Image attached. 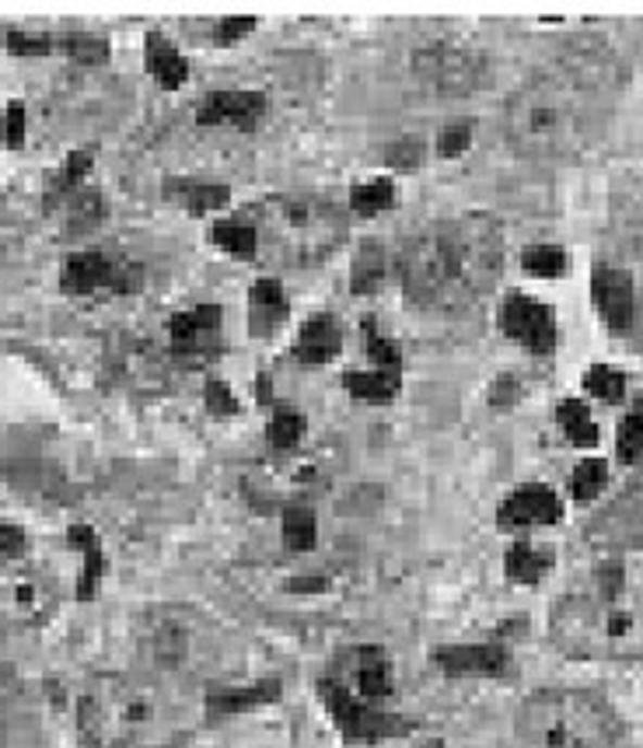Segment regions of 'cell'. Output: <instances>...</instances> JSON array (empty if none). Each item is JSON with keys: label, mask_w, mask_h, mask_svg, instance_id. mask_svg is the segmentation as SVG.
Masks as SVG:
<instances>
[{"label": "cell", "mask_w": 643, "mask_h": 748, "mask_svg": "<svg viewBox=\"0 0 643 748\" xmlns=\"http://www.w3.org/2000/svg\"><path fill=\"white\" fill-rule=\"evenodd\" d=\"M318 696H322V707L329 710L336 731H340L343 741H350V745L392 741V738L406 735V731H409L406 718H399L395 710H371V707H364V703H357V699H353L346 689H340L326 675H322V682H318Z\"/></svg>", "instance_id": "12"}, {"label": "cell", "mask_w": 643, "mask_h": 748, "mask_svg": "<svg viewBox=\"0 0 643 748\" xmlns=\"http://www.w3.org/2000/svg\"><path fill=\"white\" fill-rule=\"evenodd\" d=\"M605 483H608V465L602 459H584L570 476V497L581 503H591L605 490Z\"/></svg>", "instance_id": "36"}, {"label": "cell", "mask_w": 643, "mask_h": 748, "mask_svg": "<svg viewBox=\"0 0 643 748\" xmlns=\"http://www.w3.org/2000/svg\"><path fill=\"white\" fill-rule=\"evenodd\" d=\"M626 85V63L605 46H573L535 71L504 105V134L532 161H570L598 140Z\"/></svg>", "instance_id": "1"}, {"label": "cell", "mask_w": 643, "mask_h": 748, "mask_svg": "<svg viewBox=\"0 0 643 748\" xmlns=\"http://www.w3.org/2000/svg\"><path fill=\"white\" fill-rule=\"evenodd\" d=\"M350 207L364 217H375L381 210L395 207V183L392 178H371V183H361L350 192Z\"/></svg>", "instance_id": "33"}, {"label": "cell", "mask_w": 643, "mask_h": 748, "mask_svg": "<svg viewBox=\"0 0 643 748\" xmlns=\"http://www.w3.org/2000/svg\"><path fill=\"white\" fill-rule=\"evenodd\" d=\"M220 339L224 315L217 304H197L168 319V344L172 353L182 357V361H211L220 353Z\"/></svg>", "instance_id": "14"}, {"label": "cell", "mask_w": 643, "mask_h": 748, "mask_svg": "<svg viewBox=\"0 0 643 748\" xmlns=\"http://www.w3.org/2000/svg\"><path fill=\"white\" fill-rule=\"evenodd\" d=\"M60 609V581L28 557L0 560V623L14 629H39Z\"/></svg>", "instance_id": "9"}, {"label": "cell", "mask_w": 643, "mask_h": 748, "mask_svg": "<svg viewBox=\"0 0 643 748\" xmlns=\"http://www.w3.org/2000/svg\"><path fill=\"white\" fill-rule=\"evenodd\" d=\"M619 731V713L581 689L532 693L514 713L521 748H613Z\"/></svg>", "instance_id": "5"}, {"label": "cell", "mask_w": 643, "mask_h": 748, "mask_svg": "<svg viewBox=\"0 0 643 748\" xmlns=\"http://www.w3.org/2000/svg\"><path fill=\"white\" fill-rule=\"evenodd\" d=\"M206 406H211L214 416H235L238 413V399L231 396V388L224 382H211L206 385Z\"/></svg>", "instance_id": "47"}, {"label": "cell", "mask_w": 643, "mask_h": 748, "mask_svg": "<svg viewBox=\"0 0 643 748\" xmlns=\"http://www.w3.org/2000/svg\"><path fill=\"white\" fill-rule=\"evenodd\" d=\"M433 661L444 675L455 678H493L510 669V650L501 640L487 644H452L433 650Z\"/></svg>", "instance_id": "15"}, {"label": "cell", "mask_w": 643, "mask_h": 748, "mask_svg": "<svg viewBox=\"0 0 643 748\" xmlns=\"http://www.w3.org/2000/svg\"><path fill=\"white\" fill-rule=\"evenodd\" d=\"M594 539L613 546H643V469L613 508L594 522Z\"/></svg>", "instance_id": "19"}, {"label": "cell", "mask_w": 643, "mask_h": 748, "mask_svg": "<svg viewBox=\"0 0 643 748\" xmlns=\"http://www.w3.org/2000/svg\"><path fill=\"white\" fill-rule=\"evenodd\" d=\"M8 46H11V53L42 57V53H50L53 39L50 36H36V32H8Z\"/></svg>", "instance_id": "46"}, {"label": "cell", "mask_w": 643, "mask_h": 748, "mask_svg": "<svg viewBox=\"0 0 643 748\" xmlns=\"http://www.w3.org/2000/svg\"><path fill=\"white\" fill-rule=\"evenodd\" d=\"M63 217H67V235H88L94 227L102 224L105 217V200L99 189H74L67 210H63Z\"/></svg>", "instance_id": "30"}, {"label": "cell", "mask_w": 643, "mask_h": 748, "mask_svg": "<svg viewBox=\"0 0 643 748\" xmlns=\"http://www.w3.org/2000/svg\"><path fill=\"white\" fill-rule=\"evenodd\" d=\"M556 420H559L563 434H567V441H573L577 448L598 445V424H594L591 410L581 399H563L556 410Z\"/></svg>", "instance_id": "32"}, {"label": "cell", "mask_w": 643, "mask_h": 748, "mask_svg": "<svg viewBox=\"0 0 643 748\" xmlns=\"http://www.w3.org/2000/svg\"><path fill=\"white\" fill-rule=\"evenodd\" d=\"M462 290L472 301L490 295L504 273V232L490 214H462L438 224Z\"/></svg>", "instance_id": "7"}, {"label": "cell", "mask_w": 643, "mask_h": 748, "mask_svg": "<svg viewBox=\"0 0 643 748\" xmlns=\"http://www.w3.org/2000/svg\"><path fill=\"white\" fill-rule=\"evenodd\" d=\"M424 154H427V144L420 137H399L392 148H389V165L399 172H413L424 165Z\"/></svg>", "instance_id": "41"}, {"label": "cell", "mask_w": 643, "mask_h": 748, "mask_svg": "<svg viewBox=\"0 0 643 748\" xmlns=\"http://www.w3.org/2000/svg\"><path fill=\"white\" fill-rule=\"evenodd\" d=\"M591 301L608 329L626 333L633 322V276L619 266L598 263L591 273Z\"/></svg>", "instance_id": "16"}, {"label": "cell", "mask_w": 643, "mask_h": 748, "mask_svg": "<svg viewBox=\"0 0 643 748\" xmlns=\"http://www.w3.org/2000/svg\"><path fill=\"white\" fill-rule=\"evenodd\" d=\"M143 60H148V71L161 80V88H179L182 80L189 77V63L186 57L175 50V46L165 36H148V46H143Z\"/></svg>", "instance_id": "25"}, {"label": "cell", "mask_w": 643, "mask_h": 748, "mask_svg": "<svg viewBox=\"0 0 643 748\" xmlns=\"http://www.w3.org/2000/svg\"><path fill=\"white\" fill-rule=\"evenodd\" d=\"M304 437V416L298 410H291V406H277L269 416V441L277 448H298Z\"/></svg>", "instance_id": "38"}, {"label": "cell", "mask_w": 643, "mask_h": 748, "mask_svg": "<svg viewBox=\"0 0 643 748\" xmlns=\"http://www.w3.org/2000/svg\"><path fill=\"white\" fill-rule=\"evenodd\" d=\"M235 637L217 626L211 615L189 606H157L148 609L140 623V650L154 669L165 672H228L235 654Z\"/></svg>", "instance_id": "6"}, {"label": "cell", "mask_w": 643, "mask_h": 748, "mask_svg": "<svg viewBox=\"0 0 643 748\" xmlns=\"http://www.w3.org/2000/svg\"><path fill=\"white\" fill-rule=\"evenodd\" d=\"M553 644L581 661H630L643 654V609L622 595H567L550 615Z\"/></svg>", "instance_id": "4"}, {"label": "cell", "mask_w": 643, "mask_h": 748, "mask_svg": "<svg viewBox=\"0 0 643 748\" xmlns=\"http://www.w3.org/2000/svg\"><path fill=\"white\" fill-rule=\"evenodd\" d=\"M384 276H389V252H384L381 241L367 238L361 241L357 255H353V276H350V290L353 295H378L384 287Z\"/></svg>", "instance_id": "24"}, {"label": "cell", "mask_w": 643, "mask_h": 748, "mask_svg": "<svg viewBox=\"0 0 643 748\" xmlns=\"http://www.w3.org/2000/svg\"><path fill=\"white\" fill-rule=\"evenodd\" d=\"M364 347H367V357H371L378 371L402 374V353H399V347L392 344L389 336H381V329H375L371 319H364Z\"/></svg>", "instance_id": "39"}, {"label": "cell", "mask_w": 643, "mask_h": 748, "mask_svg": "<svg viewBox=\"0 0 643 748\" xmlns=\"http://www.w3.org/2000/svg\"><path fill=\"white\" fill-rule=\"evenodd\" d=\"M91 172V154L88 151H74L67 161H63V172L56 178V189L60 192H74L80 189V178H85Z\"/></svg>", "instance_id": "44"}, {"label": "cell", "mask_w": 643, "mask_h": 748, "mask_svg": "<svg viewBox=\"0 0 643 748\" xmlns=\"http://www.w3.org/2000/svg\"><path fill=\"white\" fill-rule=\"evenodd\" d=\"M179 724V699L154 678L99 675L77 703V731L91 748H154Z\"/></svg>", "instance_id": "2"}, {"label": "cell", "mask_w": 643, "mask_h": 748, "mask_svg": "<svg viewBox=\"0 0 643 748\" xmlns=\"http://www.w3.org/2000/svg\"><path fill=\"white\" fill-rule=\"evenodd\" d=\"M563 518V500L556 497L553 486L545 483H525L518 486L504 503L496 522L501 528H528V525H556Z\"/></svg>", "instance_id": "18"}, {"label": "cell", "mask_w": 643, "mask_h": 748, "mask_svg": "<svg viewBox=\"0 0 643 748\" xmlns=\"http://www.w3.org/2000/svg\"><path fill=\"white\" fill-rule=\"evenodd\" d=\"M112 361H116L126 382L140 388H157L168 371V353L140 336H119L116 347H112Z\"/></svg>", "instance_id": "20"}, {"label": "cell", "mask_w": 643, "mask_h": 748, "mask_svg": "<svg viewBox=\"0 0 643 748\" xmlns=\"http://www.w3.org/2000/svg\"><path fill=\"white\" fill-rule=\"evenodd\" d=\"M280 696V682H255V686H231V689H211L206 707L214 713H241L252 707L273 703Z\"/></svg>", "instance_id": "27"}, {"label": "cell", "mask_w": 643, "mask_h": 748, "mask_svg": "<svg viewBox=\"0 0 643 748\" xmlns=\"http://www.w3.org/2000/svg\"><path fill=\"white\" fill-rule=\"evenodd\" d=\"M0 137H4L8 148H22V144H25V105H22V102H11V105L4 109Z\"/></svg>", "instance_id": "45"}, {"label": "cell", "mask_w": 643, "mask_h": 748, "mask_svg": "<svg viewBox=\"0 0 643 748\" xmlns=\"http://www.w3.org/2000/svg\"><path fill=\"white\" fill-rule=\"evenodd\" d=\"M469 144H472V126L469 123H452V126L441 129L438 154L441 158H458V154L469 151Z\"/></svg>", "instance_id": "43"}, {"label": "cell", "mask_w": 643, "mask_h": 748, "mask_svg": "<svg viewBox=\"0 0 643 748\" xmlns=\"http://www.w3.org/2000/svg\"><path fill=\"white\" fill-rule=\"evenodd\" d=\"M25 532L18 525H0V560L25 557Z\"/></svg>", "instance_id": "48"}, {"label": "cell", "mask_w": 643, "mask_h": 748, "mask_svg": "<svg viewBox=\"0 0 643 748\" xmlns=\"http://www.w3.org/2000/svg\"><path fill=\"white\" fill-rule=\"evenodd\" d=\"M252 28H255V18H228V22H220V25L214 28V39H217L220 46H231V42H238L241 36H249Z\"/></svg>", "instance_id": "49"}, {"label": "cell", "mask_w": 643, "mask_h": 748, "mask_svg": "<svg viewBox=\"0 0 643 748\" xmlns=\"http://www.w3.org/2000/svg\"><path fill=\"white\" fill-rule=\"evenodd\" d=\"M521 266L532 276H559L567 270V255L556 246H532L521 252Z\"/></svg>", "instance_id": "40"}, {"label": "cell", "mask_w": 643, "mask_h": 748, "mask_svg": "<svg viewBox=\"0 0 643 748\" xmlns=\"http://www.w3.org/2000/svg\"><path fill=\"white\" fill-rule=\"evenodd\" d=\"M318 539V525H315V514L308 508H287L283 511V543L287 549L304 552L312 549Z\"/></svg>", "instance_id": "37"}, {"label": "cell", "mask_w": 643, "mask_h": 748, "mask_svg": "<svg viewBox=\"0 0 643 748\" xmlns=\"http://www.w3.org/2000/svg\"><path fill=\"white\" fill-rule=\"evenodd\" d=\"M168 197L182 203L189 214H214L231 200L228 186H211V183H168Z\"/></svg>", "instance_id": "31"}, {"label": "cell", "mask_w": 643, "mask_h": 748, "mask_svg": "<svg viewBox=\"0 0 643 748\" xmlns=\"http://www.w3.org/2000/svg\"><path fill=\"white\" fill-rule=\"evenodd\" d=\"M413 74L424 88L447 95V99H462V95H472L487 85L493 67L472 46L433 42L413 53Z\"/></svg>", "instance_id": "10"}, {"label": "cell", "mask_w": 643, "mask_h": 748, "mask_svg": "<svg viewBox=\"0 0 643 748\" xmlns=\"http://www.w3.org/2000/svg\"><path fill=\"white\" fill-rule=\"evenodd\" d=\"M326 678H332L336 686L346 689L357 703L371 710H392L395 699V675L392 661L381 647L375 644H357L343 650L340 658L329 664Z\"/></svg>", "instance_id": "11"}, {"label": "cell", "mask_w": 643, "mask_h": 748, "mask_svg": "<svg viewBox=\"0 0 643 748\" xmlns=\"http://www.w3.org/2000/svg\"><path fill=\"white\" fill-rule=\"evenodd\" d=\"M266 95L263 91H214L197 105L200 126H235V129H255L266 116Z\"/></svg>", "instance_id": "17"}, {"label": "cell", "mask_w": 643, "mask_h": 748, "mask_svg": "<svg viewBox=\"0 0 643 748\" xmlns=\"http://www.w3.org/2000/svg\"><path fill=\"white\" fill-rule=\"evenodd\" d=\"M402 290L416 308H427V312H458L472 304L458 284L438 224L409 238L402 249Z\"/></svg>", "instance_id": "8"}, {"label": "cell", "mask_w": 643, "mask_h": 748, "mask_svg": "<svg viewBox=\"0 0 643 748\" xmlns=\"http://www.w3.org/2000/svg\"><path fill=\"white\" fill-rule=\"evenodd\" d=\"M616 451H619V462H626V465L643 459V399L633 402V410L626 413V420L619 424Z\"/></svg>", "instance_id": "34"}, {"label": "cell", "mask_w": 643, "mask_h": 748, "mask_svg": "<svg viewBox=\"0 0 643 748\" xmlns=\"http://www.w3.org/2000/svg\"><path fill=\"white\" fill-rule=\"evenodd\" d=\"M211 241L217 249H224L228 255L238 259H260V238H255V227L245 217H228V221H217L211 227Z\"/></svg>", "instance_id": "29"}, {"label": "cell", "mask_w": 643, "mask_h": 748, "mask_svg": "<svg viewBox=\"0 0 643 748\" xmlns=\"http://www.w3.org/2000/svg\"><path fill=\"white\" fill-rule=\"evenodd\" d=\"M291 315V301H287L283 287L277 280H255L249 290V329L252 336H273Z\"/></svg>", "instance_id": "23"}, {"label": "cell", "mask_w": 643, "mask_h": 748, "mask_svg": "<svg viewBox=\"0 0 643 748\" xmlns=\"http://www.w3.org/2000/svg\"><path fill=\"white\" fill-rule=\"evenodd\" d=\"M343 350V325L336 315L318 312L301 325L294 357L301 364H329L332 357H340Z\"/></svg>", "instance_id": "21"}, {"label": "cell", "mask_w": 643, "mask_h": 748, "mask_svg": "<svg viewBox=\"0 0 643 748\" xmlns=\"http://www.w3.org/2000/svg\"><path fill=\"white\" fill-rule=\"evenodd\" d=\"M241 217L255 227L260 255L287 270L326 263L350 235L343 210L315 197H269L252 203Z\"/></svg>", "instance_id": "3"}, {"label": "cell", "mask_w": 643, "mask_h": 748, "mask_svg": "<svg viewBox=\"0 0 643 748\" xmlns=\"http://www.w3.org/2000/svg\"><path fill=\"white\" fill-rule=\"evenodd\" d=\"M504 571L510 581L518 584H539L545 574L553 571V549L550 546H535V543H518L510 546Z\"/></svg>", "instance_id": "26"}, {"label": "cell", "mask_w": 643, "mask_h": 748, "mask_svg": "<svg viewBox=\"0 0 643 748\" xmlns=\"http://www.w3.org/2000/svg\"><path fill=\"white\" fill-rule=\"evenodd\" d=\"M112 273H116V259L91 249V252H74L67 263H63L60 287L67 295H94V290H109L112 287Z\"/></svg>", "instance_id": "22"}, {"label": "cell", "mask_w": 643, "mask_h": 748, "mask_svg": "<svg viewBox=\"0 0 643 748\" xmlns=\"http://www.w3.org/2000/svg\"><path fill=\"white\" fill-rule=\"evenodd\" d=\"M584 388L588 396L602 399V402H622L626 396V374L613 364H594L584 374Z\"/></svg>", "instance_id": "35"}, {"label": "cell", "mask_w": 643, "mask_h": 748, "mask_svg": "<svg viewBox=\"0 0 643 748\" xmlns=\"http://www.w3.org/2000/svg\"><path fill=\"white\" fill-rule=\"evenodd\" d=\"M63 50H67L74 60H85V63H102L109 57V42L99 36H85V32H74V36L63 39Z\"/></svg>", "instance_id": "42"}, {"label": "cell", "mask_w": 643, "mask_h": 748, "mask_svg": "<svg viewBox=\"0 0 643 748\" xmlns=\"http://www.w3.org/2000/svg\"><path fill=\"white\" fill-rule=\"evenodd\" d=\"M343 385H346V392H350L353 399L381 406V402H392V399L399 396L402 374H395V371H378V367H371V371H350L346 378H343Z\"/></svg>", "instance_id": "28"}, {"label": "cell", "mask_w": 643, "mask_h": 748, "mask_svg": "<svg viewBox=\"0 0 643 748\" xmlns=\"http://www.w3.org/2000/svg\"><path fill=\"white\" fill-rule=\"evenodd\" d=\"M154 748H165V745H154Z\"/></svg>", "instance_id": "50"}, {"label": "cell", "mask_w": 643, "mask_h": 748, "mask_svg": "<svg viewBox=\"0 0 643 748\" xmlns=\"http://www.w3.org/2000/svg\"><path fill=\"white\" fill-rule=\"evenodd\" d=\"M501 329L514 339V344H521L525 350H532L539 357L556 350V333H559L556 312L550 304H542L539 298L507 295L501 304Z\"/></svg>", "instance_id": "13"}]
</instances>
